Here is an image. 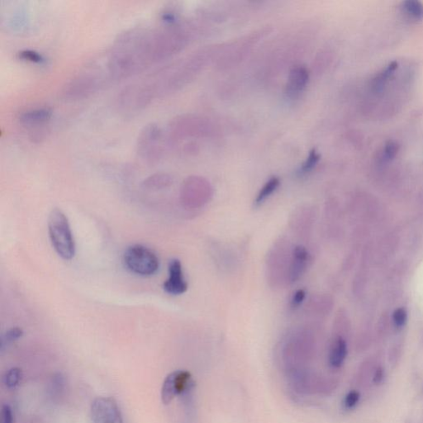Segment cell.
<instances>
[{
	"mask_svg": "<svg viewBox=\"0 0 423 423\" xmlns=\"http://www.w3.org/2000/svg\"><path fill=\"white\" fill-rule=\"evenodd\" d=\"M24 335V331L19 328H13L7 331L1 337V343H0V350L3 351L4 349L7 348L8 346L14 341L18 340Z\"/></svg>",
	"mask_w": 423,
	"mask_h": 423,
	"instance_id": "ac0fdd59",
	"label": "cell"
},
{
	"mask_svg": "<svg viewBox=\"0 0 423 423\" xmlns=\"http://www.w3.org/2000/svg\"><path fill=\"white\" fill-rule=\"evenodd\" d=\"M1 423H13V411L8 404L3 405L1 409Z\"/></svg>",
	"mask_w": 423,
	"mask_h": 423,
	"instance_id": "603a6c76",
	"label": "cell"
},
{
	"mask_svg": "<svg viewBox=\"0 0 423 423\" xmlns=\"http://www.w3.org/2000/svg\"><path fill=\"white\" fill-rule=\"evenodd\" d=\"M398 67V62L393 60L390 62L385 68L377 73L369 82L370 92L374 95H382L394 77Z\"/></svg>",
	"mask_w": 423,
	"mask_h": 423,
	"instance_id": "30bf717a",
	"label": "cell"
},
{
	"mask_svg": "<svg viewBox=\"0 0 423 423\" xmlns=\"http://www.w3.org/2000/svg\"><path fill=\"white\" fill-rule=\"evenodd\" d=\"M18 58L22 60L36 63V64H41L44 62V57L39 52H35L32 50H24L18 52Z\"/></svg>",
	"mask_w": 423,
	"mask_h": 423,
	"instance_id": "d6986e66",
	"label": "cell"
},
{
	"mask_svg": "<svg viewBox=\"0 0 423 423\" xmlns=\"http://www.w3.org/2000/svg\"><path fill=\"white\" fill-rule=\"evenodd\" d=\"M193 388L191 374L186 370H175L165 377L161 388L162 403L167 405L179 395L184 394Z\"/></svg>",
	"mask_w": 423,
	"mask_h": 423,
	"instance_id": "5b68a950",
	"label": "cell"
},
{
	"mask_svg": "<svg viewBox=\"0 0 423 423\" xmlns=\"http://www.w3.org/2000/svg\"><path fill=\"white\" fill-rule=\"evenodd\" d=\"M163 132L157 124L145 125L137 140V152L142 160L148 164H155L164 152Z\"/></svg>",
	"mask_w": 423,
	"mask_h": 423,
	"instance_id": "7a4b0ae2",
	"label": "cell"
},
{
	"mask_svg": "<svg viewBox=\"0 0 423 423\" xmlns=\"http://www.w3.org/2000/svg\"><path fill=\"white\" fill-rule=\"evenodd\" d=\"M52 114V109L47 107L29 109L19 114L18 121L22 126L33 130V139H40L44 136V126L51 121Z\"/></svg>",
	"mask_w": 423,
	"mask_h": 423,
	"instance_id": "52a82bcc",
	"label": "cell"
},
{
	"mask_svg": "<svg viewBox=\"0 0 423 423\" xmlns=\"http://www.w3.org/2000/svg\"><path fill=\"white\" fill-rule=\"evenodd\" d=\"M279 183H280V181L277 177H273L270 181H267L256 197V200H255L256 205L258 206V205L263 204L264 202L266 201V199H268L269 197L271 196V194L276 190L279 186Z\"/></svg>",
	"mask_w": 423,
	"mask_h": 423,
	"instance_id": "2e32d148",
	"label": "cell"
},
{
	"mask_svg": "<svg viewBox=\"0 0 423 423\" xmlns=\"http://www.w3.org/2000/svg\"><path fill=\"white\" fill-rule=\"evenodd\" d=\"M400 146L394 140H389L379 150L377 155V161L385 165L394 160L399 152Z\"/></svg>",
	"mask_w": 423,
	"mask_h": 423,
	"instance_id": "9a60e30c",
	"label": "cell"
},
{
	"mask_svg": "<svg viewBox=\"0 0 423 423\" xmlns=\"http://www.w3.org/2000/svg\"><path fill=\"white\" fill-rule=\"evenodd\" d=\"M360 398H361V395H360V393L358 391L352 390L351 392H349L344 399L345 408L346 409H351V408H355L357 405V403H359Z\"/></svg>",
	"mask_w": 423,
	"mask_h": 423,
	"instance_id": "44dd1931",
	"label": "cell"
},
{
	"mask_svg": "<svg viewBox=\"0 0 423 423\" xmlns=\"http://www.w3.org/2000/svg\"><path fill=\"white\" fill-rule=\"evenodd\" d=\"M347 356V345L343 338L338 336L335 338L329 353V364L331 366L338 369L344 364Z\"/></svg>",
	"mask_w": 423,
	"mask_h": 423,
	"instance_id": "7c38bea8",
	"label": "cell"
},
{
	"mask_svg": "<svg viewBox=\"0 0 423 423\" xmlns=\"http://www.w3.org/2000/svg\"><path fill=\"white\" fill-rule=\"evenodd\" d=\"M106 79L101 72L94 70L80 73L64 86L62 96L66 100L88 98L104 86Z\"/></svg>",
	"mask_w": 423,
	"mask_h": 423,
	"instance_id": "3957f363",
	"label": "cell"
},
{
	"mask_svg": "<svg viewBox=\"0 0 423 423\" xmlns=\"http://www.w3.org/2000/svg\"><path fill=\"white\" fill-rule=\"evenodd\" d=\"M393 322L397 328H402L407 321V312L404 308H397L393 312Z\"/></svg>",
	"mask_w": 423,
	"mask_h": 423,
	"instance_id": "7402d4cb",
	"label": "cell"
},
{
	"mask_svg": "<svg viewBox=\"0 0 423 423\" xmlns=\"http://www.w3.org/2000/svg\"><path fill=\"white\" fill-rule=\"evenodd\" d=\"M306 293L303 289H299L297 291L294 293L291 300V306L293 308L298 307L300 306L303 300H304Z\"/></svg>",
	"mask_w": 423,
	"mask_h": 423,
	"instance_id": "cb8c5ba5",
	"label": "cell"
},
{
	"mask_svg": "<svg viewBox=\"0 0 423 423\" xmlns=\"http://www.w3.org/2000/svg\"><path fill=\"white\" fill-rule=\"evenodd\" d=\"M400 13L411 22H420L423 20V3L418 0H407L401 3Z\"/></svg>",
	"mask_w": 423,
	"mask_h": 423,
	"instance_id": "4fadbf2b",
	"label": "cell"
},
{
	"mask_svg": "<svg viewBox=\"0 0 423 423\" xmlns=\"http://www.w3.org/2000/svg\"><path fill=\"white\" fill-rule=\"evenodd\" d=\"M91 413L93 423H123L121 411L114 397H97L92 403Z\"/></svg>",
	"mask_w": 423,
	"mask_h": 423,
	"instance_id": "8992f818",
	"label": "cell"
},
{
	"mask_svg": "<svg viewBox=\"0 0 423 423\" xmlns=\"http://www.w3.org/2000/svg\"><path fill=\"white\" fill-rule=\"evenodd\" d=\"M23 373L19 368L14 367L8 369L3 377V383L9 390L15 389L20 384Z\"/></svg>",
	"mask_w": 423,
	"mask_h": 423,
	"instance_id": "e0dca14e",
	"label": "cell"
},
{
	"mask_svg": "<svg viewBox=\"0 0 423 423\" xmlns=\"http://www.w3.org/2000/svg\"><path fill=\"white\" fill-rule=\"evenodd\" d=\"M383 377H384V374H383L382 368H378L376 369V372H375V374H374V382L376 383V384L377 383L380 382L383 379Z\"/></svg>",
	"mask_w": 423,
	"mask_h": 423,
	"instance_id": "d4e9b609",
	"label": "cell"
},
{
	"mask_svg": "<svg viewBox=\"0 0 423 423\" xmlns=\"http://www.w3.org/2000/svg\"><path fill=\"white\" fill-rule=\"evenodd\" d=\"M308 252L303 245H297L292 253L291 262L287 272V279L290 284L297 281L302 276L308 262Z\"/></svg>",
	"mask_w": 423,
	"mask_h": 423,
	"instance_id": "9c48e42d",
	"label": "cell"
},
{
	"mask_svg": "<svg viewBox=\"0 0 423 423\" xmlns=\"http://www.w3.org/2000/svg\"><path fill=\"white\" fill-rule=\"evenodd\" d=\"M48 233L57 255L66 261L71 260L75 255V239L67 217L57 208L50 212Z\"/></svg>",
	"mask_w": 423,
	"mask_h": 423,
	"instance_id": "6da1fadb",
	"label": "cell"
},
{
	"mask_svg": "<svg viewBox=\"0 0 423 423\" xmlns=\"http://www.w3.org/2000/svg\"><path fill=\"white\" fill-rule=\"evenodd\" d=\"M173 183V179L166 173H155L148 176L142 182V187L147 190H160L168 188Z\"/></svg>",
	"mask_w": 423,
	"mask_h": 423,
	"instance_id": "5bb4252c",
	"label": "cell"
},
{
	"mask_svg": "<svg viewBox=\"0 0 423 423\" xmlns=\"http://www.w3.org/2000/svg\"><path fill=\"white\" fill-rule=\"evenodd\" d=\"M309 79L307 69L303 66H295L289 72L286 86V93L289 97L295 98L304 90Z\"/></svg>",
	"mask_w": 423,
	"mask_h": 423,
	"instance_id": "8fae6325",
	"label": "cell"
},
{
	"mask_svg": "<svg viewBox=\"0 0 423 423\" xmlns=\"http://www.w3.org/2000/svg\"><path fill=\"white\" fill-rule=\"evenodd\" d=\"M169 277L164 282L163 289L171 295H181L187 291L188 284L183 276V268L181 261L173 259L168 266Z\"/></svg>",
	"mask_w": 423,
	"mask_h": 423,
	"instance_id": "ba28073f",
	"label": "cell"
},
{
	"mask_svg": "<svg viewBox=\"0 0 423 423\" xmlns=\"http://www.w3.org/2000/svg\"><path fill=\"white\" fill-rule=\"evenodd\" d=\"M320 160V155L315 150H312L307 156V160L302 164L301 167V173L307 174L312 171V169L317 165V163Z\"/></svg>",
	"mask_w": 423,
	"mask_h": 423,
	"instance_id": "ffe728a7",
	"label": "cell"
},
{
	"mask_svg": "<svg viewBox=\"0 0 423 423\" xmlns=\"http://www.w3.org/2000/svg\"><path fill=\"white\" fill-rule=\"evenodd\" d=\"M126 268L141 276L155 274L160 267L157 256L152 250L142 245H132L126 248L123 255Z\"/></svg>",
	"mask_w": 423,
	"mask_h": 423,
	"instance_id": "277c9868",
	"label": "cell"
}]
</instances>
